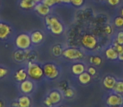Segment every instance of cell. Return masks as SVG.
I'll use <instances>...</instances> for the list:
<instances>
[{
	"mask_svg": "<svg viewBox=\"0 0 123 107\" xmlns=\"http://www.w3.org/2000/svg\"><path fill=\"white\" fill-rule=\"evenodd\" d=\"M35 89V84L32 81V80H25L24 81L20 82L19 85V90L25 95H29Z\"/></svg>",
	"mask_w": 123,
	"mask_h": 107,
	"instance_id": "cell-9",
	"label": "cell"
},
{
	"mask_svg": "<svg viewBox=\"0 0 123 107\" xmlns=\"http://www.w3.org/2000/svg\"><path fill=\"white\" fill-rule=\"evenodd\" d=\"M33 1H34L36 4H39V3H41V1H42V0H33Z\"/></svg>",
	"mask_w": 123,
	"mask_h": 107,
	"instance_id": "cell-39",
	"label": "cell"
},
{
	"mask_svg": "<svg viewBox=\"0 0 123 107\" xmlns=\"http://www.w3.org/2000/svg\"><path fill=\"white\" fill-rule=\"evenodd\" d=\"M34 9L38 14H40L41 16H44V17L49 15L50 13H51V7L46 5L41 2L39 3V4H36Z\"/></svg>",
	"mask_w": 123,
	"mask_h": 107,
	"instance_id": "cell-10",
	"label": "cell"
},
{
	"mask_svg": "<svg viewBox=\"0 0 123 107\" xmlns=\"http://www.w3.org/2000/svg\"><path fill=\"white\" fill-rule=\"evenodd\" d=\"M84 0H71V4L74 5V7H81L84 4Z\"/></svg>",
	"mask_w": 123,
	"mask_h": 107,
	"instance_id": "cell-30",
	"label": "cell"
},
{
	"mask_svg": "<svg viewBox=\"0 0 123 107\" xmlns=\"http://www.w3.org/2000/svg\"><path fill=\"white\" fill-rule=\"evenodd\" d=\"M51 52H52L53 55L56 57H59L61 55H62V52H63V49L62 48L61 45L59 44H56L52 47V49H51Z\"/></svg>",
	"mask_w": 123,
	"mask_h": 107,
	"instance_id": "cell-22",
	"label": "cell"
},
{
	"mask_svg": "<svg viewBox=\"0 0 123 107\" xmlns=\"http://www.w3.org/2000/svg\"><path fill=\"white\" fill-rule=\"evenodd\" d=\"M48 97L50 98V100H51V102L53 103V105H57L61 102L62 100V94L60 91L56 90H51V92H49L47 95Z\"/></svg>",
	"mask_w": 123,
	"mask_h": 107,
	"instance_id": "cell-15",
	"label": "cell"
},
{
	"mask_svg": "<svg viewBox=\"0 0 123 107\" xmlns=\"http://www.w3.org/2000/svg\"><path fill=\"white\" fill-rule=\"evenodd\" d=\"M62 55L66 59L70 60H79L84 58V53L81 49L78 48H67L62 52Z\"/></svg>",
	"mask_w": 123,
	"mask_h": 107,
	"instance_id": "cell-4",
	"label": "cell"
},
{
	"mask_svg": "<svg viewBox=\"0 0 123 107\" xmlns=\"http://www.w3.org/2000/svg\"><path fill=\"white\" fill-rule=\"evenodd\" d=\"M114 24H115V25L118 28L122 27L123 26V17H121V16L116 17V19H114Z\"/></svg>",
	"mask_w": 123,
	"mask_h": 107,
	"instance_id": "cell-26",
	"label": "cell"
},
{
	"mask_svg": "<svg viewBox=\"0 0 123 107\" xmlns=\"http://www.w3.org/2000/svg\"><path fill=\"white\" fill-rule=\"evenodd\" d=\"M61 3L68 4H71V0H61Z\"/></svg>",
	"mask_w": 123,
	"mask_h": 107,
	"instance_id": "cell-35",
	"label": "cell"
},
{
	"mask_svg": "<svg viewBox=\"0 0 123 107\" xmlns=\"http://www.w3.org/2000/svg\"><path fill=\"white\" fill-rule=\"evenodd\" d=\"M41 3H43L46 5L49 6V7H53L56 4H58L61 3V0H42Z\"/></svg>",
	"mask_w": 123,
	"mask_h": 107,
	"instance_id": "cell-24",
	"label": "cell"
},
{
	"mask_svg": "<svg viewBox=\"0 0 123 107\" xmlns=\"http://www.w3.org/2000/svg\"><path fill=\"white\" fill-rule=\"evenodd\" d=\"M78 76H79L78 79H79V83L82 84V85H87V84H89L91 81V75L88 72L84 71V73L80 74Z\"/></svg>",
	"mask_w": 123,
	"mask_h": 107,
	"instance_id": "cell-19",
	"label": "cell"
},
{
	"mask_svg": "<svg viewBox=\"0 0 123 107\" xmlns=\"http://www.w3.org/2000/svg\"><path fill=\"white\" fill-rule=\"evenodd\" d=\"M44 104H45V105H46V107H52L53 105H54L52 102H51V100H50V98L48 96L44 100Z\"/></svg>",
	"mask_w": 123,
	"mask_h": 107,
	"instance_id": "cell-32",
	"label": "cell"
},
{
	"mask_svg": "<svg viewBox=\"0 0 123 107\" xmlns=\"http://www.w3.org/2000/svg\"><path fill=\"white\" fill-rule=\"evenodd\" d=\"M116 42L120 44H123V31H119L116 34Z\"/></svg>",
	"mask_w": 123,
	"mask_h": 107,
	"instance_id": "cell-27",
	"label": "cell"
},
{
	"mask_svg": "<svg viewBox=\"0 0 123 107\" xmlns=\"http://www.w3.org/2000/svg\"><path fill=\"white\" fill-rule=\"evenodd\" d=\"M8 73H9V70L6 67L0 65V79H2L4 76H6L8 75Z\"/></svg>",
	"mask_w": 123,
	"mask_h": 107,
	"instance_id": "cell-28",
	"label": "cell"
},
{
	"mask_svg": "<svg viewBox=\"0 0 123 107\" xmlns=\"http://www.w3.org/2000/svg\"><path fill=\"white\" fill-rule=\"evenodd\" d=\"M108 3V4L112 7H116V6L119 5L120 3H121V0H106Z\"/></svg>",
	"mask_w": 123,
	"mask_h": 107,
	"instance_id": "cell-31",
	"label": "cell"
},
{
	"mask_svg": "<svg viewBox=\"0 0 123 107\" xmlns=\"http://www.w3.org/2000/svg\"><path fill=\"white\" fill-rule=\"evenodd\" d=\"M12 32V27L9 24L0 21V40L7 39L11 35Z\"/></svg>",
	"mask_w": 123,
	"mask_h": 107,
	"instance_id": "cell-8",
	"label": "cell"
},
{
	"mask_svg": "<svg viewBox=\"0 0 123 107\" xmlns=\"http://www.w3.org/2000/svg\"><path fill=\"white\" fill-rule=\"evenodd\" d=\"M111 107H121V106H111Z\"/></svg>",
	"mask_w": 123,
	"mask_h": 107,
	"instance_id": "cell-41",
	"label": "cell"
},
{
	"mask_svg": "<svg viewBox=\"0 0 123 107\" xmlns=\"http://www.w3.org/2000/svg\"><path fill=\"white\" fill-rule=\"evenodd\" d=\"M116 82V79L112 75H106L103 79V85L105 89L109 90H112L114 88V85Z\"/></svg>",
	"mask_w": 123,
	"mask_h": 107,
	"instance_id": "cell-11",
	"label": "cell"
},
{
	"mask_svg": "<svg viewBox=\"0 0 123 107\" xmlns=\"http://www.w3.org/2000/svg\"><path fill=\"white\" fill-rule=\"evenodd\" d=\"M106 105L111 106H122L123 105V96L121 94L112 92L106 98Z\"/></svg>",
	"mask_w": 123,
	"mask_h": 107,
	"instance_id": "cell-6",
	"label": "cell"
},
{
	"mask_svg": "<svg viewBox=\"0 0 123 107\" xmlns=\"http://www.w3.org/2000/svg\"><path fill=\"white\" fill-rule=\"evenodd\" d=\"M18 107H31V99L28 95H21L17 100Z\"/></svg>",
	"mask_w": 123,
	"mask_h": 107,
	"instance_id": "cell-14",
	"label": "cell"
},
{
	"mask_svg": "<svg viewBox=\"0 0 123 107\" xmlns=\"http://www.w3.org/2000/svg\"><path fill=\"white\" fill-rule=\"evenodd\" d=\"M118 60H121V61H123V52L121 53V55H119V57H118Z\"/></svg>",
	"mask_w": 123,
	"mask_h": 107,
	"instance_id": "cell-36",
	"label": "cell"
},
{
	"mask_svg": "<svg viewBox=\"0 0 123 107\" xmlns=\"http://www.w3.org/2000/svg\"><path fill=\"white\" fill-rule=\"evenodd\" d=\"M82 44L89 49H94L97 45V39L94 35L89 34H85L82 37Z\"/></svg>",
	"mask_w": 123,
	"mask_h": 107,
	"instance_id": "cell-7",
	"label": "cell"
},
{
	"mask_svg": "<svg viewBox=\"0 0 123 107\" xmlns=\"http://www.w3.org/2000/svg\"><path fill=\"white\" fill-rule=\"evenodd\" d=\"M88 73H89L91 76L95 75V74H96L95 68H94V67H89V68H88Z\"/></svg>",
	"mask_w": 123,
	"mask_h": 107,
	"instance_id": "cell-33",
	"label": "cell"
},
{
	"mask_svg": "<svg viewBox=\"0 0 123 107\" xmlns=\"http://www.w3.org/2000/svg\"><path fill=\"white\" fill-rule=\"evenodd\" d=\"M85 70H86L85 65L83 63H80V62L75 63L74 65H72V67H71V71H72V73L75 75H79L80 74L84 73V72L85 71Z\"/></svg>",
	"mask_w": 123,
	"mask_h": 107,
	"instance_id": "cell-16",
	"label": "cell"
},
{
	"mask_svg": "<svg viewBox=\"0 0 123 107\" xmlns=\"http://www.w3.org/2000/svg\"><path fill=\"white\" fill-rule=\"evenodd\" d=\"M114 48L116 49V50L118 52V54L119 55H121V53L123 52V44H118V43H116V41L114 42Z\"/></svg>",
	"mask_w": 123,
	"mask_h": 107,
	"instance_id": "cell-29",
	"label": "cell"
},
{
	"mask_svg": "<svg viewBox=\"0 0 123 107\" xmlns=\"http://www.w3.org/2000/svg\"><path fill=\"white\" fill-rule=\"evenodd\" d=\"M31 44L32 42L31 36L27 33H21L15 39V46L18 48V49L27 50L31 47Z\"/></svg>",
	"mask_w": 123,
	"mask_h": 107,
	"instance_id": "cell-3",
	"label": "cell"
},
{
	"mask_svg": "<svg viewBox=\"0 0 123 107\" xmlns=\"http://www.w3.org/2000/svg\"><path fill=\"white\" fill-rule=\"evenodd\" d=\"M0 107H5V105H4V102L3 100H0Z\"/></svg>",
	"mask_w": 123,
	"mask_h": 107,
	"instance_id": "cell-37",
	"label": "cell"
},
{
	"mask_svg": "<svg viewBox=\"0 0 123 107\" xmlns=\"http://www.w3.org/2000/svg\"><path fill=\"white\" fill-rule=\"evenodd\" d=\"M14 78L17 81L19 82H22L24 80H27L28 79V73L27 70L24 68H21L19 70H18L14 74Z\"/></svg>",
	"mask_w": 123,
	"mask_h": 107,
	"instance_id": "cell-17",
	"label": "cell"
},
{
	"mask_svg": "<svg viewBox=\"0 0 123 107\" xmlns=\"http://www.w3.org/2000/svg\"><path fill=\"white\" fill-rule=\"evenodd\" d=\"M105 55L109 60H118V57H119V54L116 50L114 46L108 47L105 51Z\"/></svg>",
	"mask_w": 123,
	"mask_h": 107,
	"instance_id": "cell-13",
	"label": "cell"
},
{
	"mask_svg": "<svg viewBox=\"0 0 123 107\" xmlns=\"http://www.w3.org/2000/svg\"><path fill=\"white\" fill-rule=\"evenodd\" d=\"M112 91L123 95V80H116Z\"/></svg>",
	"mask_w": 123,
	"mask_h": 107,
	"instance_id": "cell-21",
	"label": "cell"
},
{
	"mask_svg": "<svg viewBox=\"0 0 123 107\" xmlns=\"http://www.w3.org/2000/svg\"><path fill=\"white\" fill-rule=\"evenodd\" d=\"M31 39V42L34 44H38L40 43H41L44 39V34L41 31L39 30H35L32 31L30 34Z\"/></svg>",
	"mask_w": 123,
	"mask_h": 107,
	"instance_id": "cell-12",
	"label": "cell"
},
{
	"mask_svg": "<svg viewBox=\"0 0 123 107\" xmlns=\"http://www.w3.org/2000/svg\"><path fill=\"white\" fill-rule=\"evenodd\" d=\"M105 32L107 34H112L113 29H112V28H111V26H110V25L106 26V27L105 28Z\"/></svg>",
	"mask_w": 123,
	"mask_h": 107,
	"instance_id": "cell-34",
	"label": "cell"
},
{
	"mask_svg": "<svg viewBox=\"0 0 123 107\" xmlns=\"http://www.w3.org/2000/svg\"><path fill=\"white\" fill-rule=\"evenodd\" d=\"M89 62L94 65H100L102 63V59L99 56H91L89 59Z\"/></svg>",
	"mask_w": 123,
	"mask_h": 107,
	"instance_id": "cell-23",
	"label": "cell"
},
{
	"mask_svg": "<svg viewBox=\"0 0 123 107\" xmlns=\"http://www.w3.org/2000/svg\"><path fill=\"white\" fill-rule=\"evenodd\" d=\"M97 1H100V0H97Z\"/></svg>",
	"mask_w": 123,
	"mask_h": 107,
	"instance_id": "cell-42",
	"label": "cell"
},
{
	"mask_svg": "<svg viewBox=\"0 0 123 107\" xmlns=\"http://www.w3.org/2000/svg\"><path fill=\"white\" fill-rule=\"evenodd\" d=\"M58 107H65V106H62V105H60V106H58Z\"/></svg>",
	"mask_w": 123,
	"mask_h": 107,
	"instance_id": "cell-40",
	"label": "cell"
},
{
	"mask_svg": "<svg viewBox=\"0 0 123 107\" xmlns=\"http://www.w3.org/2000/svg\"><path fill=\"white\" fill-rule=\"evenodd\" d=\"M120 14H121V17H123V7L121 9V10H120Z\"/></svg>",
	"mask_w": 123,
	"mask_h": 107,
	"instance_id": "cell-38",
	"label": "cell"
},
{
	"mask_svg": "<svg viewBox=\"0 0 123 107\" xmlns=\"http://www.w3.org/2000/svg\"><path fill=\"white\" fill-rule=\"evenodd\" d=\"M74 94H75L74 93V90H73L72 88H69V87L65 89V90L63 91V95H65L67 98H72V97H74Z\"/></svg>",
	"mask_w": 123,
	"mask_h": 107,
	"instance_id": "cell-25",
	"label": "cell"
},
{
	"mask_svg": "<svg viewBox=\"0 0 123 107\" xmlns=\"http://www.w3.org/2000/svg\"><path fill=\"white\" fill-rule=\"evenodd\" d=\"M27 73L28 77L32 80H41L44 76V71H43L42 66L39 64L36 63L34 61H29L27 64Z\"/></svg>",
	"mask_w": 123,
	"mask_h": 107,
	"instance_id": "cell-2",
	"label": "cell"
},
{
	"mask_svg": "<svg viewBox=\"0 0 123 107\" xmlns=\"http://www.w3.org/2000/svg\"><path fill=\"white\" fill-rule=\"evenodd\" d=\"M36 3L33 0H19V7L23 9H34Z\"/></svg>",
	"mask_w": 123,
	"mask_h": 107,
	"instance_id": "cell-18",
	"label": "cell"
},
{
	"mask_svg": "<svg viewBox=\"0 0 123 107\" xmlns=\"http://www.w3.org/2000/svg\"><path fill=\"white\" fill-rule=\"evenodd\" d=\"M42 68L43 71H44V75L50 80H54V79L57 78L60 74L59 69L55 64L46 63L43 65Z\"/></svg>",
	"mask_w": 123,
	"mask_h": 107,
	"instance_id": "cell-5",
	"label": "cell"
},
{
	"mask_svg": "<svg viewBox=\"0 0 123 107\" xmlns=\"http://www.w3.org/2000/svg\"><path fill=\"white\" fill-rule=\"evenodd\" d=\"M45 23L51 34L54 35H60L63 33L64 26L56 16L47 15L45 17Z\"/></svg>",
	"mask_w": 123,
	"mask_h": 107,
	"instance_id": "cell-1",
	"label": "cell"
},
{
	"mask_svg": "<svg viewBox=\"0 0 123 107\" xmlns=\"http://www.w3.org/2000/svg\"><path fill=\"white\" fill-rule=\"evenodd\" d=\"M14 60L17 62H22L26 60V53L25 50H22V49H19L16 51L14 55Z\"/></svg>",
	"mask_w": 123,
	"mask_h": 107,
	"instance_id": "cell-20",
	"label": "cell"
}]
</instances>
